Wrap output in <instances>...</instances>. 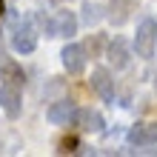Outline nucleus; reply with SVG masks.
I'll use <instances>...</instances> for the list:
<instances>
[{"instance_id":"8","label":"nucleus","mask_w":157,"mask_h":157,"mask_svg":"<svg viewBox=\"0 0 157 157\" xmlns=\"http://www.w3.org/2000/svg\"><path fill=\"white\" fill-rule=\"evenodd\" d=\"M75 123L83 128V132H91V134H97V132H103L106 120H103V114H100L97 109H77V117H75Z\"/></svg>"},{"instance_id":"12","label":"nucleus","mask_w":157,"mask_h":157,"mask_svg":"<svg viewBox=\"0 0 157 157\" xmlns=\"http://www.w3.org/2000/svg\"><path fill=\"white\" fill-rule=\"evenodd\" d=\"M80 12H83V14H80V20L86 23L89 29H91V26H97V23L106 17V14H103V6H100V3H83Z\"/></svg>"},{"instance_id":"11","label":"nucleus","mask_w":157,"mask_h":157,"mask_svg":"<svg viewBox=\"0 0 157 157\" xmlns=\"http://www.w3.org/2000/svg\"><path fill=\"white\" fill-rule=\"evenodd\" d=\"M54 32H57V37H75L77 34V17L75 12H57L54 14Z\"/></svg>"},{"instance_id":"10","label":"nucleus","mask_w":157,"mask_h":157,"mask_svg":"<svg viewBox=\"0 0 157 157\" xmlns=\"http://www.w3.org/2000/svg\"><path fill=\"white\" fill-rule=\"evenodd\" d=\"M106 57H109V63H112L114 69H126L128 66V49H126V40L123 37H114L112 43H109V49H106Z\"/></svg>"},{"instance_id":"2","label":"nucleus","mask_w":157,"mask_h":157,"mask_svg":"<svg viewBox=\"0 0 157 157\" xmlns=\"http://www.w3.org/2000/svg\"><path fill=\"white\" fill-rule=\"evenodd\" d=\"M12 49L17 54H32L34 49H37V32H34V26L29 20L17 23L14 32H12Z\"/></svg>"},{"instance_id":"6","label":"nucleus","mask_w":157,"mask_h":157,"mask_svg":"<svg viewBox=\"0 0 157 157\" xmlns=\"http://www.w3.org/2000/svg\"><path fill=\"white\" fill-rule=\"evenodd\" d=\"M75 117H77V106L71 100H57V103H52L46 109V120L54 126H71Z\"/></svg>"},{"instance_id":"13","label":"nucleus","mask_w":157,"mask_h":157,"mask_svg":"<svg viewBox=\"0 0 157 157\" xmlns=\"http://www.w3.org/2000/svg\"><path fill=\"white\" fill-rule=\"evenodd\" d=\"M34 23H37L40 32H46V37H57V32H54V17L37 12V14H34Z\"/></svg>"},{"instance_id":"1","label":"nucleus","mask_w":157,"mask_h":157,"mask_svg":"<svg viewBox=\"0 0 157 157\" xmlns=\"http://www.w3.org/2000/svg\"><path fill=\"white\" fill-rule=\"evenodd\" d=\"M154 49H157V23L151 20V17H146V20H140V26H137L134 52H137V57L149 60L154 54Z\"/></svg>"},{"instance_id":"15","label":"nucleus","mask_w":157,"mask_h":157,"mask_svg":"<svg viewBox=\"0 0 157 157\" xmlns=\"http://www.w3.org/2000/svg\"><path fill=\"white\" fill-rule=\"evenodd\" d=\"M0 17H3V0H0Z\"/></svg>"},{"instance_id":"4","label":"nucleus","mask_w":157,"mask_h":157,"mask_svg":"<svg viewBox=\"0 0 157 157\" xmlns=\"http://www.w3.org/2000/svg\"><path fill=\"white\" fill-rule=\"evenodd\" d=\"M60 60H63V69L69 75H83V69H86V49L80 43H66L60 52Z\"/></svg>"},{"instance_id":"3","label":"nucleus","mask_w":157,"mask_h":157,"mask_svg":"<svg viewBox=\"0 0 157 157\" xmlns=\"http://www.w3.org/2000/svg\"><path fill=\"white\" fill-rule=\"evenodd\" d=\"M0 109L6 112V117L17 120L23 112V94L14 83H0Z\"/></svg>"},{"instance_id":"7","label":"nucleus","mask_w":157,"mask_h":157,"mask_svg":"<svg viewBox=\"0 0 157 157\" xmlns=\"http://www.w3.org/2000/svg\"><path fill=\"white\" fill-rule=\"evenodd\" d=\"M89 86L94 89L97 94L106 100V103H112V100H114V80H112V75H109L106 69H94V71H91Z\"/></svg>"},{"instance_id":"9","label":"nucleus","mask_w":157,"mask_h":157,"mask_svg":"<svg viewBox=\"0 0 157 157\" xmlns=\"http://www.w3.org/2000/svg\"><path fill=\"white\" fill-rule=\"evenodd\" d=\"M137 6H140V0H112L109 3V20H112L114 26H123L128 17H132V12H137Z\"/></svg>"},{"instance_id":"5","label":"nucleus","mask_w":157,"mask_h":157,"mask_svg":"<svg viewBox=\"0 0 157 157\" xmlns=\"http://www.w3.org/2000/svg\"><path fill=\"white\" fill-rule=\"evenodd\" d=\"M126 140L134 149H146V146H157V123H137L126 132Z\"/></svg>"},{"instance_id":"14","label":"nucleus","mask_w":157,"mask_h":157,"mask_svg":"<svg viewBox=\"0 0 157 157\" xmlns=\"http://www.w3.org/2000/svg\"><path fill=\"white\" fill-rule=\"evenodd\" d=\"M60 151L75 154V151H77V140H75V137H66V140H60Z\"/></svg>"}]
</instances>
